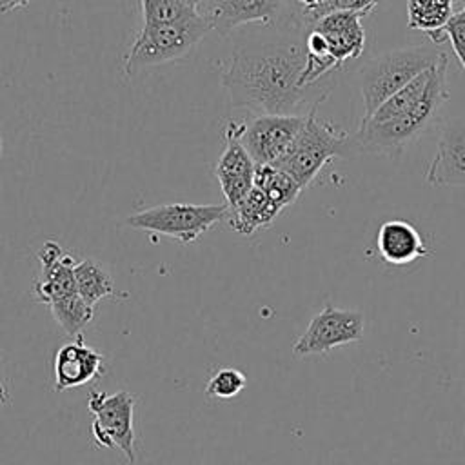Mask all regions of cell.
Returning a JSON list of instances; mask_svg holds the SVG:
<instances>
[{
	"instance_id": "cell-28",
	"label": "cell",
	"mask_w": 465,
	"mask_h": 465,
	"mask_svg": "<svg viewBox=\"0 0 465 465\" xmlns=\"http://www.w3.org/2000/svg\"><path fill=\"white\" fill-rule=\"evenodd\" d=\"M33 0H11L9 2V7H7V11H13V9H18V7H25V5H29Z\"/></svg>"
},
{
	"instance_id": "cell-2",
	"label": "cell",
	"mask_w": 465,
	"mask_h": 465,
	"mask_svg": "<svg viewBox=\"0 0 465 465\" xmlns=\"http://www.w3.org/2000/svg\"><path fill=\"white\" fill-rule=\"evenodd\" d=\"M447 64L449 58L447 53H443L440 62L432 67L425 96L412 111L381 122H361L354 134L358 153L365 151L392 156L414 143L432 125L436 114L449 98Z\"/></svg>"
},
{
	"instance_id": "cell-14",
	"label": "cell",
	"mask_w": 465,
	"mask_h": 465,
	"mask_svg": "<svg viewBox=\"0 0 465 465\" xmlns=\"http://www.w3.org/2000/svg\"><path fill=\"white\" fill-rule=\"evenodd\" d=\"M361 18V15L352 11H332L311 25L325 36L329 53L338 67H341L347 60L360 58L365 49Z\"/></svg>"
},
{
	"instance_id": "cell-30",
	"label": "cell",
	"mask_w": 465,
	"mask_h": 465,
	"mask_svg": "<svg viewBox=\"0 0 465 465\" xmlns=\"http://www.w3.org/2000/svg\"><path fill=\"white\" fill-rule=\"evenodd\" d=\"M9 2H11V0H0V13H7Z\"/></svg>"
},
{
	"instance_id": "cell-4",
	"label": "cell",
	"mask_w": 465,
	"mask_h": 465,
	"mask_svg": "<svg viewBox=\"0 0 465 465\" xmlns=\"http://www.w3.org/2000/svg\"><path fill=\"white\" fill-rule=\"evenodd\" d=\"M443 51L429 45H411L385 51L369 58L358 71L363 100V120H367L389 96L407 85L423 71L436 65Z\"/></svg>"
},
{
	"instance_id": "cell-17",
	"label": "cell",
	"mask_w": 465,
	"mask_h": 465,
	"mask_svg": "<svg viewBox=\"0 0 465 465\" xmlns=\"http://www.w3.org/2000/svg\"><path fill=\"white\" fill-rule=\"evenodd\" d=\"M454 0H407V25L409 29L423 31L432 44H441L445 36V24L452 16Z\"/></svg>"
},
{
	"instance_id": "cell-22",
	"label": "cell",
	"mask_w": 465,
	"mask_h": 465,
	"mask_svg": "<svg viewBox=\"0 0 465 465\" xmlns=\"http://www.w3.org/2000/svg\"><path fill=\"white\" fill-rule=\"evenodd\" d=\"M203 0H140L143 24H165L193 11H200Z\"/></svg>"
},
{
	"instance_id": "cell-15",
	"label": "cell",
	"mask_w": 465,
	"mask_h": 465,
	"mask_svg": "<svg viewBox=\"0 0 465 465\" xmlns=\"http://www.w3.org/2000/svg\"><path fill=\"white\" fill-rule=\"evenodd\" d=\"M376 251L385 263L396 267L430 254V247L423 234L411 222L401 218L387 220L378 227Z\"/></svg>"
},
{
	"instance_id": "cell-16",
	"label": "cell",
	"mask_w": 465,
	"mask_h": 465,
	"mask_svg": "<svg viewBox=\"0 0 465 465\" xmlns=\"http://www.w3.org/2000/svg\"><path fill=\"white\" fill-rule=\"evenodd\" d=\"M282 211L262 189L252 185L238 205L227 209L225 218L232 231L249 236L258 229L269 227Z\"/></svg>"
},
{
	"instance_id": "cell-10",
	"label": "cell",
	"mask_w": 465,
	"mask_h": 465,
	"mask_svg": "<svg viewBox=\"0 0 465 465\" xmlns=\"http://www.w3.org/2000/svg\"><path fill=\"white\" fill-rule=\"evenodd\" d=\"M243 124L231 122L225 127L227 145L216 162L214 174L220 182L227 207H234L254 185L256 163L240 142Z\"/></svg>"
},
{
	"instance_id": "cell-18",
	"label": "cell",
	"mask_w": 465,
	"mask_h": 465,
	"mask_svg": "<svg viewBox=\"0 0 465 465\" xmlns=\"http://www.w3.org/2000/svg\"><path fill=\"white\" fill-rule=\"evenodd\" d=\"M434 67V65H432ZM432 67L423 71L421 74H418L414 80H411L407 85H403L401 89H398L392 96H389L367 120L363 122H381V120H389L400 114H405L409 111H412L421 98L425 96V91L429 87V80H430V73Z\"/></svg>"
},
{
	"instance_id": "cell-5",
	"label": "cell",
	"mask_w": 465,
	"mask_h": 465,
	"mask_svg": "<svg viewBox=\"0 0 465 465\" xmlns=\"http://www.w3.org/2000/svg\"><path fill=\"white\" fill-rule=\"evenodd\" d=\"M358 153L354 136L336 127L327 120L316 116V109L307 113L305 124L292 142L285 156L276 163L289 173L302 189H305L323 169V165L334 158H349Z\"/></svg>"
},
{
	"instance_id": "cell-20",
	"label": "cell",
	"mask_w": 465,
	"mask_h": 465,
	"mask_svg": "<svg viewBox=\"0 0 465 465\" xmlns=\"http://www.w3.org/2000/svg\"><path fill=\"white\" fill-rule=\"evenodd\" d=\"M76 292L93 307L105 296L114 292V282L111 274L94 260L85 258L74 265Z\"/></svg>"
},
{
	"instance_id": "cell-25",
	"label": "cell",
	"mask_w": 465,
	"mask_h": 465,
	"mask_svg": "<svg viewBox=\"0 0 465 465\" xmlns=\"http://www.w3.org/2000/svg\"><path fill=\"white\" fill-rule=\"evenodd\" d=\"M331 0H292V11L307 27H311L318 18L323 16Z\"/></svg>"
},
{
	"instance_id": "cell-11",
	"label": "cell",
	"mask_w": 465,
	"mask_h": 465,
	"mask_svg": "<svg viewBox=\"0 0 465 465\" xmlns=\"http://www.w3.org/2000/svg\"><path fill=\"white\" fill-rule=\"evenodd\" d=\"M425 182L432 187L465 185V120L454 118L441 129Z\"/></svg>"
},
{
	"instance_id": "cell-13",
	"label": "cell",
	"mask_w": 465,
	"mask_h": 465,
	"mask_svg": "<svg viewBox=\"0 0 465 465\" xmlns=\"http://www.w3.org/2000/svg\"><path fill=\"white\" fill-rule=\"evenodd\" d=\"M105 374V356L84 343L82 334L65 343L54 356V391L82 387Z\"/></svg>"
},
{
	"instance_id": "cell-1",
	"label": "cell",
	"mask_w": 465,
	"mask_h": 465,
	"mask_svg": "<svg viewBox=\"0 0 465 465\" xmlns=\"http://www.w3.org/2000/svg\"><path fill=\"white\" fill-rule=\"evenodd\" d=\"M307 31L296 16L242 31L222 74L231 105L256 114H307L318 109L332 80L303 84Z\"/></svg>"
},
{
	"instance_id": "cell-6",
	"label": "cell",
	"mask_w": 465,
	"mask_h": 465,
	"mask_svg": "<svg viewBox=\"0 0 465 465\" xmlns=\"http://www.w3.org/2000/svg\"><path fill=\"white\" fill-rule=\"evenodd\" d=\"M227 209V203H163L127 216L125 223L133 229L171 236L180 243H193L222 222Z\"/></svg>"
},
{
	"instance_id": "cell-7",
	"label": "cell",
	"mask_w": 465,
	"mask_h": 465,
	"mask_svg": "<svg viewBox=\"0 0 465 465\" xmlns=\"http://www.w3.org/2000/svg\"><path fill=\"white\" fill-rule=\"evenodd\" d=\"M87 407L93 414L91 432L98 447L120 449L129 463H134V396L127 391H116L113 394L102 391H91L87 396Z\"/></svg>"
},
{
	"instance_id": "cell-31",
	"label": "cell",
	"mask_w": 465,
	"mask_h": 465,
	"mask_svg": "<svg viewBox=\"0 0 465 465\" xmlns=\"http://www.w3.org/2000/svg\"><path fill=\"white\" fill-rule=\"evenodd\" d=\"M0 156H2V138H0Z\"/></svg>"
},
{
	"instance_id": "cell-3",
	"label": "cell",
	"mask_w": 465,
	"mask_h": 465,
	"mask_svg": "<svg viewBox=\"0 0 465 465\" xmlns=\"http://www.w3.org/2000/svg\"><path fill=\"white\" fill-rule=\"evenodd\" d=\"M213 29L207 11H193L165 24H143L127 54L124 73H134L185 56Z\"/></svg>"
},
{
	"instance_id": "cell-26",
	"label": "cell",
	"mask_w": 465,
	"mask_h": 465,
	"mask_svg": "<svg viewBox=\"0 0 465 465\" xmlns=\"http://www.w3.org/2000/svg\"><path fill=\"white\" fill-rule=\"evenodd\" d=\"M380 0H331V4L325 7L323 15L332 11H352L361 16H367L372 13V9L378 5Z\"/></svg>"
},
{
	"instance_id": "cell-23",
	"label": "cell",
	"mask_w": 465,
	"mask_h": 465,
	"mask_svg": "<svg viewBox=\"0 0 465 465\" xmlns=\"http://www.w3.org/2000/svg\"><path fill=\"white\" fill-rule=\"evenodd\" d=\"M247 385V378L234 367L218 369L205 385V396L214 400H231L240 394Z\"/></svg>"
},
{
	"instance_id": "cell-9",
	"label": "cell",
	"mask_w": 465,
	"mask_h": 465,
	"mask_svg": "<svg viewBox=\"0 0 465 465\" xmlns=\"http://www.w3.org/2000/svg\"><path fill=\"white\" fill-rule=\"evenodd\" d=\"M307 114H256L243 124L240 142L256 165H276L291 149Z\"/></svg>"
},
{
	"instance_id": "cell-12",
	"label": "cell",
	"mask_w": 465,
	"mask_h": 465,
	"mask_svg": "<svg viewBox=\"0 0 465 465\" xmlns=\"http://www.w3.org/2000/svg\"><path fill=\"white\" fill-rule=\"evenodd\" d=\"M40 272L35 280V300L49 305L54 300L76 292L74 265L76 260L67 254L60 243L47 240L36 252Z\"/></svg>"
},
{
	"instance_id": "cell-29",
	"label": "cell",
	"mask_w": 465,
	"mask_h": 465,
	"mask_svg": "<svg viewBox=\"0 0 465 465\" xmlns=\"http://www.w3.org/2000/svg\"><path fill=\"white\" fill-rule=\"evenodd\" d=\"M272 2H276V4L283 5L285 9H289V11L294 15V11H292V0H272Z\"/></svg>"
},
{
	"instance_id": "cell-21",
	"label": "cell",
	"mask_w": 465,
	"mask_h": 465,
	"mask_svg": "<svg viewBox=\"0 0 465 465\" xmlns=\"http://www.w3.org/2000/svg\"><path fill=\"white\" fill-rule=\"evenodd\" d=\"M49 309L54 320L69 336H80L94 314V307L87 303L78 292L51 302Z\"/></svg>"
},
{
	"instance_id": "cell-24",
	"label": "cell",
	"mask_w": 465,
	"mask_h": 465,
	"mask_svg": "<svg viewBox=\"0 0 465 465\" xmlns=\"http://www.w3.org/2000/svg\"><path fill=\"white\" fill-rule=\"evenodd\" d=\"M443 31H445V36L450 40L452 51L465 73V4L456 13H452Z\"/></svg>"
},
{
	"instance_id": "cell-19",
	"label": "cell",
	"mask_w": 465,
	"mask_h": 465,
	"mask_svg": "<svg viewBox=\"0 0 465 465\" xmlns=\"http://www.w3.org/2000/svg\"><path fill=\"white\" fill-rule=\"evenodd\" d=\"M254 185L262 189L280 209L294 203L298 194L302 193L300 183L278 165H256L254 171Z\"/></svg>"
},
{
	"instance_id": "cell-8",
	"label": "cell",
	"mask_w": 465,
	"mask_h": 465,
	"mask_svg": "<svg viewBox=\"0 0 465 465\" xmlns=\"http://www.w3.org/2000/svg\"><path fill=\"white\" fill-rule=\"evenodd\" d=\"M363 325L365 320L360 311L340 309L327 303L294 341L292 354L296 358L325 354L340 345L360 341L363 338Z\"/></svg>"
},
{
	"instance_id": "cell-27",
	"label": "cell",
	"mask_w": 465,
	"mask_h": 465,
	"mask_svg": "<svg viewBox=\"0 0 465 465\" xmlns=\"http://www.w3.org/2000/svg\"><path fill=\"white\" fill-rule=\"evenodd\" d=\"M7 403H11V396H9L5 385L0 380V405H7Z\"/></svg>"
}]
</instances>
